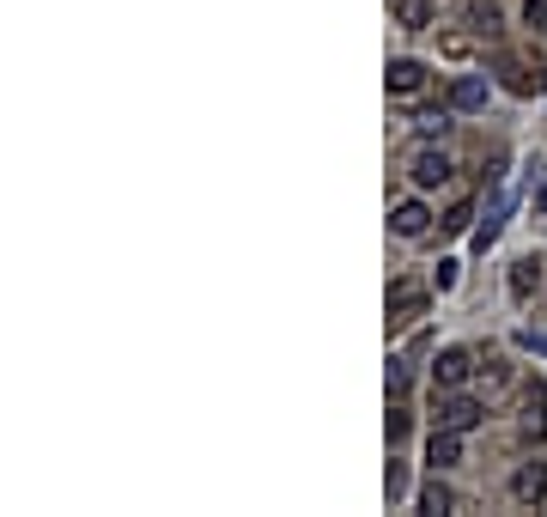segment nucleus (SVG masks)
<instances>
[{
	"label": "nucleus",
	"instance_id": "obj_14",
	"mask_svg": "<svg viewBox=\"0 0 547 517\" xmlns=\"http://www.w3.org/2000/svg\"><path fill=\"white\" fill-rule=\"evenodd\" d=\"M468 219H475V201H456V207L444 213V232H462V226H468Z\"/></svg>",
	"mask_w": 547,
	"mask_h": 517
},
{
	"label": "nucleus",
	"instance_id": "obj_13",
	"mask_svg": "<svg viewBox=\"0 0 547 517\" xmlns=\"http://www.w3.org/2000/svg\"><path fill=\"white\" fill-rule=\"evenodd\" d=\"M535 268H541V262H517V268H511V292H517V299H529V292H535Z\"/></svg>",
	"mask_w": 547,
	"mask_h": 517
},
{
	"label": "nucleus",
	"instance_id": "obj_2",
	"mask_svg": "<svg viewBox=\"0 0 547 517\" xmlns=\"http://www.w3.org/2000/svg\"><path fill=\"white\" fill-rule=\"evenodd\" d=\"M468 378H475V353H468V347H444L438 365H432V384L438 390H462Z\"/></svg>",
	"mask_w": 547,
	"mask_h": 517
},
{
	"label": "nucleus",
	"instance_id": "obj_5",
	"mask_svg": "<svg viewBox=\"0 0 547 517\" xmlns=\"http://www.w3.org/2000/svg\"><path fill=\"white\" fill-rule=\"evenodd\" d=\"M426 226H432L426 201H396V207H389V232H396V238H420Z\"/></svg>",
	"mask_w": 547,
	"mask_h": 517
},
{
	"label": "nucleus",
	"instance_id": "obj_15",
	"mask_svg": "<svg viewBox=\"0 0 547 517\" xmlns=\"http://www.w3.org/2000/svg\"><path fill=\"white\" fill-rule=\"evenodd\" d=\"M408 493V463H389V499Z\"/></svg>",
	"mask_w": 547,
	"mask_h": 517
},
{
	"label": "nucleus",
	"instance_id": "obj_16",
	"mask_svg": "<svg viewBox=\"0 0 547 517\" xmlns=\"http://www.w3.org/2000/svg\"><path fill=\"white\" fill-rule=\"evenodd\" d=\"M389 438H408V408H389Z\"/></svg>",
	"mask_w": 547,
	"mask_h": 517
},
{
	"label": "nucleus",
	"instance_id": "obj_10",
	"mask_svg": "<svg viewBox=\"0 0 547 517\" xmlns=\"http://www.w3.org/2000/svg\"><path fill=\"white\" fill-rule=\"evenodd\" d=\"M426 457L444 469V463H462V432H450V426H438L432 432V445H426Z\"/></svg>",
	"mask_w": 547,
	"mask_h": 517
},
{
	"label": "nucleus",
	"instance_id": "obj_17",
	"mask_svg": "<svg viewBox=\"0 0 547 517\" xmlns=\"http://www.w3.org/2000/svg\"><path fill=\"white\" fill-rule=\"evenodd\" d=\"M444 128H450V116H444V110H438V116H420V134H444Z\"/></svg>",
	"mask_w": 547,
	"mask_h": 517
},
{
	"label": "nucleus",
	"instance_id": "obj_1",
	"mask_svg": "<svg viewBox=\"0 0 547 517\" xmlns=\"http://www.w3.org/2000/svg\"><path fill=\"white\" fill-rule=\"evenodd\" d=\"M438 426H450V432H475L481 420H487V408L475 402V396H456V390H444V402H438V414H432Z\"/></svg>",
	"mask_w": 547,
	"mask_h": 517
},
{
	"label": "nucleus",
	"instance_id": "obj_19",
	"mask_svg": "<svg viewBox=\"0 0 547 517\" xmlns=\"http://www.w3.org/2000/svg\"><path fill=\"white\" fill-rule=\"evenodd\" d=\"M535 213H547V177L535 183Z\"/></svg>",
	"mask_w": 547,
	"mask_h": 517
},
{
	"label": "nucleus",
	"instance_id": "obj_7",
	"mask_svg": "<svg viewBox=\"0 0 547 517\" xmlns=\"http://www.w3.org/2000/svg\"><path fill=\"white\" fill-rule=\"evenodd\" d=\"M420 311H426V292H420V286H408V280H402L396 292H389V323H414Z\"/></svg>",
	"mask_w": 547,
	"mask_h": 517
},
{
	"label": "nucleus",
	"instance_id": "obj_4",
	"mask_svg": "<svg viewBox=\"0 0 547 517\" xmlns=\"http://www.w3.org/2000/svg\"><path fill=\"white\" fill-rule=\"evenodd\" d=\"M511 499L541 511V499H547V463H523V469L511 475Z\"/></svg>",
	"mask_w": 547,
	"mask_h": 517
},
{
	"label": "nucleus",
	"instance_id": "obj_12",
	"mask_svg": "<svg viewBox=\"0 0 547 517\" xmlns=\"http://www.w3.org/2000/svg\"><path fill=\"white\" fill-rule=\"evenodd\" d=\"M420 511H432V517H444V511H450V487H444V481H432V487L420 493Z\"/></svg>",
	"mask_w": 547,
	"mask_h": 517
},
{
	"label": "nucleus",
	"instance_id": "obj_8",
	"mask_svg": "<svg viewBox=\"0 0 547 517\" xmlns=\"http://www.w3.org/2000/svg\"><path fill=\"white\" fill-rule=\"evenodd\" d=\"M450 104H456V110H487V80H481V73H456Z\"/></svg>",
	"mask_w": 547,
	"mask_h": 517
},
{
	"label": "nucleus",
	"instance_id": "obj_9",
	"mask_svg": "<svg viewBox=\"0 0 547 517\" xmlns=\"http://www.w3.org/2000/svg\"><path fill=\"white\" fill-rule=\"evenodd\" d=\"M523 432L547 438V384H529V396H523Z\"/></svg>",
	"mask_w": 547,
	"mask_h": 517
},
{
	"label": "nucleus",
	"instance_id": "obj_18",
	"mask_svg": "<svg viewBox=\"0 0 547 517\" xmlns=\"http://www.w3.org/2000/svg\"><path fill=\"white\" fill-rule=\"evenodd\" d=\"M523 13H529V25H547V0H523Z\"/></svg>",
	"mask_w": 547,
	"mask_h": 517
},
{
	"label": "nucleus",
	"instance_id": "obj_11",
	"mask_svg": "<svg viewBox=\"0 0 547 517\" xmlns=\"http://www.w3.org/2000/svg\"><path fill=\"white\" fill-rule=\"evenodd\" d=\"M389 7H396V25L402 31H426L432 25V0H389Z\"/></svg>",
	"mask_w": 547,
	"mask_h": 517
},
{
	"label": "nucleus",
	"instance_id": "obj_3",
	"mask_svg": "<svg viewBox=\"0 0 547 517\" xmlns=\"http://www.w3.org/2000/svg\"><path fill=\"white\" fill-rule=\"evenodd\" d=\"M408 171H414V183H420V189H438V183H450V171H456V165H450L444 146H420V153L408 159Z\"/></svg>",
	"mask_w": 547,
	"mask_h": 517
},
{
	"label": "nucleus",
	"instance_id": "obj_6",
	"mask_svg": "<svg viewBox=\"0 0 547 517\" xmlns=\"http://www.w3.org/2000/svg\"><path fill=\"white\" fill-rule=\"evenodd\" d=\"M420 86H426V67H420V61H408V55L389 61V92H396V98H414Z\"/></svg>",
	"mask_w": 547,
	"mask_h": 517
}]
</instances>
